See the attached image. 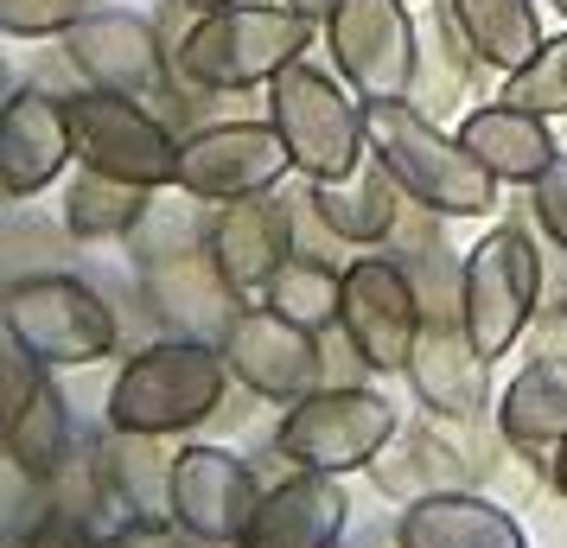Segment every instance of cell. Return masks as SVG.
<instances>
[{
    "label": "cell",
    "instance_id": "obj_30",
    "mask_svg": "<svg viewBox=\"0 0 567 548\" xmlns=\"http://www.w3.org/2000/svg\"><path fill=\"white\" fill-rule=\"evenodd\" d=\"M497 103L561 122V115H567V32H561V39H542V52L529 58L523 71L504 77V96H497Z\"/></svg>",
    "mask_w": 567,
    "mask_h": 548
},
{
    "label": "cell",
    "instance_id": "obj_16",
    "mask_svg": "<svg viewBox=\"0 0 567 548\" xmlns=\"http://www.w3.org/2000/svg\"><path fill=\"white\" fill-rule=\"evenodd\" d=\"M71 159H78V134H71L64 96L13 90V103L0 115V192L20 205L32 192H45Z\"/></svg>",
    "mask_w": 567,
    "mask_h": 548
},
{
    "label": "cell",
    "instance_id": "obj_40",
    "mask_svg": "<svg viewBox=\"0 0 567 548\" xmlns=\"http://www.w3.org/2000/svg\"><path fill=\"white\" fill-rule=\"evenodd\" d=\"M287 7H300V13H312V20H332L338 0H287Z\"/></svg>",
    "mask_w": 567,
    "mask_h": 548
},
{
    "label": "cell",
    "instance_id": "obj_20",
    "mask_svg": "<svg viewBox=\"0 0 567 548\" xmlns=\"http://www.w3.org/2000/svg\"><path fill=\"white\" fill-rule=\"evenodd\" d=\"M395 529H402L409 548H529L523 542V523L497 497L472 492V485L402 504L395 510Z\"/></svg>",
    "mask_w": 567,
    "mask_h": 548
},
{
    "label": "cell",
    "instance_id": "obj_8",
    "mask_svg": "<svg viewBox=\"0 0 567 548\" xmlns=\"http://www.w3.org/2000/svg\"><path fill=\"white\" fill-rule=\"evenodd\" d=\"M542 313V249L523 224L497 230L465 256V332L485 358H504Z\"/></svg>",
    "mask_w": 567,
    "mask_h": 548
},
{
    "label": "cell",
    "instance_id": "obj_3",
    "mask_svg": "<svg viewBox=\"0 0 567 548\" xmlns=\"http://www.w3.org/2000/svg\"><path fill=\"white\" fill-rule=\"evenodd\" d=\"M224 383H230V364H224L217 344L205 339L141 344L122 364V376L109 383L103 421L109 434H185V427L217 415Z\"/></svg>",
    "mask_w": 567,
    "mask_h": 548
},
{
    "label": "cell",
    "instance_id": "obj_9",
    "mask_svg": "<svg viewBox=\"0 0 567 548\" xmlns=\"http://www.w3.org/2000/svg\"><path fill=\"white\" fill-rule=\"evenodd\" d=\"M326 39H332L338 77L358 90V103L414 96L421 39H414L402 0H338L332 20H326Z\"/></svg>",
    "mask_w": 567,
    "mask_h": 548
},
{
    "label": "cell",
    "instance_id": "obj_28",
    "mask_svg": "<svg viewBox=\"0 0 567 548\" xmlns=\"http://www.w3.org/2000/svg\"><path fill=\"white\" fill-rule=\"evenodd\" d=\"M154 441L159 434H115L103 446L115 497L128 504L134 517H173V459L179 453H159Z\"/></svg>",
    "mask_w": 567,
    "mask_h": 548
},
{
    "label": "cell",
    "instance_id": "obj_24",
    "mask_svg": "<svg viewBox=\"0 0 567 548\" xmlns=\"http://www.w3.org/2000/svg\"><path fill=\"white\" fill-rule=\"evenodd\" d=\"M497 434L523 453H555L567 441V358L542 351L529 370H516L497 395Z\"/></svg>",
    "mask_w": 567,
    "mask_h": 548
},
{
    "label": "cell",
    "instance_id": "obj_12",
    "mask_svg": "<svg viewBox=\"0 0 567 548\" xmlns=\"http://www.w3.org/2000/svg\"><path fill=\"white\" fill-rule=\"evenodd\" d=\"M230 376L249 395H268V402H300V395L326 390V351H319V332L300 325V319L275 313V307H243L230 319V332L217 339Z\"/></svg>",
    "mask_w": 567,
    "mask_h": 548
},
{
    "label": "cell",
    "instance_id": "obj_39",
    "mask_svg": "<svg viewBox=\"0 0 567 548\" xmlns=\"http://www.w3.org/2000/svg\"><path fill=\"white\" fill-rule=\"evenodd\" d=\"M548 478H555V492L567 497V441L555 446V453H548Z\"/></svg>",
    "mask_w": 567,
    "mask_h": 548
},
{
    "label": "cell",
    "instance_id": "obj_15",
    "mask_svg": "<svg viewBox=\"0 0 567 548\" xmlns=\"http://www.w3.org/2000/svg\"><path fill=\"white\" fill-rule=\"evenodd\" d=\"M141 281H147V307H154L179 339H224L236 319V300L243 293L224 281V268L210 256V236L192 242V249H173V256L141 261Z\"/></svg>",
    "mask_w": 567,
    "mask_h": 548
},
{
    "label": "cell",
    "instance_id": "obj_13",
    "mask_svg": "<svg viewBox=\"0 0 567 548\" xmlns=\"http://www.w3.org/2000/svg\"><path fill=\"white\" fill-rule=\"evenodd\" d=\"M64 58L83 83L122 90V96H141V103H159L166 83H173L154 20H141L128 7H90L78 27L64 32Z\"/></svg>",
    "mask_w": 567,
    "mask_h": 548
},
{
    "label": "cell",
    "instance_id": "obj_10",
    "mask_svg": "<svg viewBox=\"0 0 567 548\" xmlns=\"http://www.w3.org/2000/svg\"><path fill=\"white\" fill-rule=\"evenodd\" d=\"M421 325H427V313H421V293H414L409 261H395V256L344 261V307H338V332L351 339L358 364H370V370H409Z\"/></svg>",
    "mask_w": 567,
    "mask_h": 548
},
{
    "label": "cell",
    "instance_id": "obj_42",
    "mask_svg": "<svg viewBox=\"0 0 567 548\" xmlns=\"http://www.w3.org/2000/svg\"><path fill=\"white\" fill-rule=\"evenodd\" d=\"M555 7H561V20H567V0H555Z\"/></svg>",
    "mask_w": 567,
    "mask_h": 548
},
{
    "label": "cell",
    "instance_id": "obj_35",
    "mask_svg": "<svg viewBox=\"0 0 567 548\" xmlns=\"http://www.w3.org/2000/svg\"><path fill=\"white\" fill-rule=\"evenodd\" d=\"M529 210H536L542 236H555L567 249V154H555V166L529 185Z\"/></svg>",
    "mask_w": 567,
    "mask_h": 548
},
{
    "label": "cell",
    "instance_id": "obj_22",
    "mask_svg": "<svg viewBox=\"0 0 567 548\" xmlns=\"http://www.w3.org/2000/svg\"><path fill=\"white\" fill-rule=\"evenodd\" d=\"M460 141L478 154L497 185H536L548 166H555V134H548V115H529V108L491 103L472 108L460 122Z\"/></svg>",
    "mask_w": 567,
    "mask_h": 548
},
{
    "label": "cell",
    "instance_id": "obj_6",
    "mask_svg": "<svg viewBox=\"0 0 567 548\" xmlns=\"http://www.w3.org/2000/svg\"><path fill=\"white\" fill-rule=\"evenodd\" d=\"M64 108H71V134H78L83 166H96L109 179L147 185V192L179 185V141L154 108H141V96L83 83L78 96H64Z\"/></svg>",
    "mask_w": 567,
    "mask_h": 548
},
{
    "label": "cell",
    "instance_id": "obj_25",
    "mask_svg": "<svg viewBox=\"0 0 567 548\" xmlns=\"http://www.w3.org/2000/svg\"><path fill=\"white\" fill-rule=\"evenodd\" d=\"M446 20L460 27L465 52L491 71H504V77L542 52L536 0H446Z\"/></svg>",
    "mask_w": 567,
    "mask_h": 548
},
{
    "label": "cell",
    "instance_id": "obj_1",
    "mask_svg": "<svg viewBox=\"0 0 567 548\" xmlns=\"http://www.w3.org/2000/svg\"><path fill=\"white\" fill-rule=\"evenodd\" d=\"M363 128H370V154L389 166V179L409 192V205L434 210V217H485L497 210V179H491L478 154L460 134H446L421 103L395 96V103H363Z\"/></svg>",
    "mask_w": 567,
    "mask_h": 548
},
{
    "label": "cell",
    "instance_id": "obj_33",
    "mask_svg": "<svg viewBox=\"0 0 567 548\" xmlns=\"http://www.w3.org/2000/svg\"><path fill=\"white\" fill-rule=\"evenodd\" d=\"M287 217H293V256H312V261H344V236L319 217V205H312V192H300V198H287Z\"/></svg>",
    "mask_w": 567,
    "mask_h": 548
},
{
    "label": "cell",
    "instance_id": "obj_17",
    "mask_svg": "<svg viewBox=\"0 0 567 548\" xmlns=\"http://www.w3.org/2000/svg\"><path fill=\"white\" fill-rule=\"evenodd\" d=\"M210 256L224 268V281H230L243 300H261L268 281L287 268L293 256V217H287V198H230V205L210 217Z\"/></svg>",
    "mask_w": 567,
    "mask_h": 548
},
{
    "label": "cell",
    "instance_id": "obj_21",
    "mask_svg": "<svg viewBox=\"0 0 567 548\" xmlns=\"http://www.w3.org/2000/svg\"><path fill=\"white\" fill-rule=\"evenodd\" d=\"M465 427H472V421H460V434H440V427L395 434L363 472H370L389 497H402V504L434 497V492H460L472 478H485V459L465 446Z\"/></svg>",
    "mask_w": 567,
    "mask_h": 548
},
{
    "label": "cell",
    "instance_id": "obj_27",
    "mask_svg": "<svg viewBox=\"0 0 567 548\" xmlns=\"http://www.w3.org/2000/svg\"><path fill=\"white\" fill-rule=\"evenodd\" d=\"M154 192L128 179H109L96 166H83L71 192H64V230L83 236V242H115V236H134V224L147 217Z\"/></svg>",
    "mask_w": 567,
    "mask_h": 548
},
{
    "label": "cell",
    "instance_id": "obj_41",
    "mask_svg": "<svg viewBox=\"0 0 567 548\" xmlns=\"http://www.w3.org/2000/svg\"><path fill=\"white\" fill-rule=\"evenodd\" d=\"M185 7H198V13H210V7H230V0H185Z\"/></svg>",
    "mask_w": 567,
    "mask_h": 548
},
{
    "label": "cell",
    "instance_id": "obj_2",
    "mask_svg": "<svg viewBox=\"0 0 567 548\" xmlns=\"http://www.w3.org/2000/svg\"><path fill=\"white\" fill-rule=\"evenodd\" d=\"M319 27L326 20H312L287 0L281 7L230 0V7H210L192 20V32L173 45V64L198 90H256V83H275L287 64H300Z\"/></svg>",
    "mask_w": 567,
    "mask_h": 548
},
{
    "label": "cell",
    "instance_id": "obj_34",
    "mask_svg": "<svg viewBox=\"0 0 567 548\" xmlns=\"http://www.w3.org/2000/svg\"><path fill=\"white\" fill-rule=\"evenodd\" d=\"M96 548H198V536L173 517H128L122 529H109Z\"/></svg>",
    "mask_w": 567,
    "mask_h": 548
},
{
    "label": "cell",
    "instance_id": "obj_37",
    "mask_svg": "<svg viewBox=\"0 0 567 548\" xmlns=\"http://www.w3.org/2000/svg\"><path fill=\"white\" fill-rule=\"evenodd\" d=\"M542 313H567V249L555 236L542 249Z\"/></svg>",
    "mask_w": 567,
    "mask_h": 548
},
{
    "label": "cell",
    "instance_id": "obj_23",
    "mask_svg": "<svg viewBox=\"0 0 567 548\" xmlns=\"http://www.w3.org/2000/svg\"><path fill=\"white\" fill-rule=\"evenodd\" d=\"M312 205L319 217L332 224L351 249H370V242H389L395 236V217H402V185L389 179V166L377 154L363 159L358 173H344V179H307Z\"/></svg>",
    "mask_w": 567,
    "mask_h": 548
},
{
    "label": "cell",
    "instance_id": "obj_19",
    "mask_svg": "<svg viewBox=\"0 0 567 548\" xmlns=\"http://www.w3.org/2000/svg\"><path fill=\"white\" fill-rule=\"evenodd\" d=\"M409 383L434 421H478L491 402V358L472 344L465 325H421Z\"/></svg>",
    "mask_w": 567,
    "mask_h": 548
},
{
    "label": "cell",
    "instance_id": "obj_36",
    "mask_svg": "<svg viewBox=\"0 0 567 548\" xmlns=\"http://www.w3.org/2000/svg\"><path fill=\"white\" fill-rule=\"evenodd\" d=\"M20 548H96V536H90V523L83 517H71V510H58L52 504V510L20 536Z\"/></svg>",
    "mask_w": 567,
    "mask_h": 548
},
{
    "label": "cell",
    "instance_id": "obj_14",
    "mask_svg": "<svg viewBox=\"0 0 567 548\" xmlns=\"http://www.w3.org/2000/svg\"><path fill=\"white\" fill-rule=\"evenodd\" d=\"M261 485L230 446H179L173 459V523H185L205 548H236L256 517Z\"/></svg>",
    "mask_w": 567,
    "mask_h": 548
},
{
    "label": "cell",
    "instance_id": "obj_38",
    "mask_svg": "<svg viewBox=\"0 0 567 548\" xmlns=\"http://www.w3.org/2000/svg\"><path fill=\"white\" fill-rule=\"evenodd\" d=\"M344 548H409V542H402V529H395V523H377V529H358Z\"/></svg>",
    "mask_w": 567,
    "mask_h": 548
},
{
    "label": "cell",
    "instance_id": "obj_29",
    "mask_svg": "<svg viewBox=\"0 0 567 548\" xmlns=\"http://www.w3.org/2000/svg\"><path fill=\"white\" fill-rule=\"evenodd\" d=\"M261 307L300 319L312 332H332L338 325V307H344V268L338 261H312V256H287V268L268 281Z\"/></svg>",
    "mask_w": 567,
    "mask_h": 548
},
{
    "label": "cell",
    "instance_id": "obj_11",
    "mask_svg": "<svg viewBox=\"0 0 567 548\" xmlns=\"http://www.w3.org/2000/svg\"><path fill=\"white\" fill-rule=\"evenodd\" d=\"M293 173V154L275 122H210L179 141V192L198 205L256 198Z\"/></svg>",
    "mask_w": 567,
    "mask_h": 548
},
{
    "label": "cell",
    "instance_id": "obj_26",
    "mask_svg": "<svg viewBox=\"0 0 567 548\" xmlns=\"http://www.w3.org/2000/svg\"><path fill=\"white\" fill-rule=\"evenodd\" d=\"M0 427H7V459L27 472L32 485H52L58 472H64V459L78 453V441H71V415H64V395L52 390V376H45L20 409H7Z\"/></svg>",
    "mask_w": 567,
    "mask_h": 548
},
{
    "label": "cell",
    "instance_id": "obj_5",
    "mask_svg": "<svg viewBox=\"0 0 567 548\" xmlns=\"http://www.w3.org/2000/svg\"><path fill=\"white\" fill-rule=\"evenodd\" d=\"M7 339L32 351L45 370H71V364H96L115 344V313L90 281L45 268L27 281H7Z\"/></svg>",
    "mask_w": 567,
    "mask_h": 548
},
{
    "label": "cell",
    "instance_id": "obj_32",
    "mask_svg": "<svg viewBox=\"0 0 567 548\" xmlns=\"http://www.w3.org/2000/svg\"><path fill=\"white\" fill-rule=\"evenodd\" d=\"M90 13V0H0V32L7 39H64Z\"/></svg>",
    "mask_w": 567,
    "mask_h": 548
},
{
    "label": "cell",
    "instance_id": "obj_18",
    "mask_svg": "<svg viewBox=\"0 0 567 548\" xmlns=\"http://www.w3.org/2000/svg\"><path fill=\"white\" fill-rule=\"evenodd\" d=\"M351 497L338 485V472H293L275 492H261L256 517L236 548H338L344 542Z\"/></svg>",
    "mask_w": 567,
    "mask_h": 548
},
{
    "label": "cell",
    "instance_id": "obj_31",
    "mask_svg": "<svg viewBox=\"0 0 567 548\" xmlns=\"http://www.w3.org/2000/svg\"><path fill=\"white\" fill-rule=\"evenodd\" d=\"M409 275L427 325H465V261L446 242H427L421 256H409Z\"/></svg>",
    "mask_w": 567,
    "mask_h": 548
},
{
    "label": "cell",
    "instance_id": "obj_7",
    "mask_svg": "<svg viewBox=\"0 0 567 548\" xmlns=\"http://www.w3.org/2000/svg\"><path fill=\"white\" fill-rule=\"evenodd\" d=\"M395 434H402V421H395V409L377 390L326 383V390L300 395L287 409L275 446H281V459H293V466H307V472H358Z\"/></svg>",
    "mask_w": 567,
    "mask_h": 548
},
{
    "label": "cell",
    "instance_id": "obj_4",
    "mask_svg": "<svg viewBox=\"0 0 567 548\" xmlns=\"http://www.w3.org/2000/svg\"><path fill=\"white\" fill-rule=\"evenodd\" d=\"M268 122L281 128L300 179H344L370 159L363 103H351L326 71H312L307 58L287 64L281 77L268 83Z\"/></svg>",
    "mask_w": 567,
    "mask_h": 548
}]
</instances>
